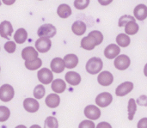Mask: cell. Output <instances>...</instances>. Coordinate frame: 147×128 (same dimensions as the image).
Wrapping results in <instances>:
<instances>
[{
	"label": "cell",
	"instance_id": "13",
	"mask_svg": "<svg viewBox=\"0 0 147 128\" xmlns=\"http://www.w3.org/2000/svg\"><path fill=\"white\" fill-rule=\"evenodd\" d=\"M120 52H121L120 46L115 45V44H110L105 48L104 55L107 59H113L120 54Z\"/></svg>",
	"mask_w": 147,
	"mask_h": 128
},
{
	"label": "cell",
	"instance_id": "1",
	"mask_svg": "<svg viewBox=\"0 0 147 128\" xmlns=\"http://www.w3.org/2000/svg\"><path fill=\"white\" fill-rule=\"evenodd\" d=\"M103 40V35L100 31L95 30V31H91L88 36L84 37L81 40V47L88 50V51H91L95 48L96 46L100 45Z\"/></svg>",
	"mask_w": 147,
	"mask_h": 128
},
{
	"label": "cell",
	"instance_id": "33",
	"mask_svg": "<svg viewBox=\"0 0 147 128\" xmlns=\"http://www.w3.org/2000/svg\"><path fill=\"white\" fill-rule=\"evenodd\" d=\"M131 21H135V18L133 17L132 15H122L119 20V24L118 25H119V27H123V26H126L127 23H128Z\"/></svg>",
	"mask_w": 147,
	"mask_h": 128
},
{
	"label": "cell",
	"instance_id": "42",
	"mask_svg": "<svg viewBox=\"0 0 147 128\" xmlns=\"http://www.w3.org/2000/svg\"><path fill=\"white\" fill-rule=\"evenodd\" d=\"M31 127H32V128H34V127H39V126H32Z\"/></svg>",
	"mask_w": 147,
	"mask_h": 128
},
{
	"label": "cell",
	"instance_id": "3",
	"mask_svg": "<svg viewBox=\"0 0 147 128\" xmlns=\"http://www.w3.org/2000/svg\"><path fill=\"white\" fill-rule=\"evenodd\" d=\"M56 28L53 24H43L41 25L37 31V34L39 37H47V38H52L56 34Z\"/></svg>",
	"mask_w": 147,
	"mask_h": 128
},
{
	"label": "cell",
	"instance_id": "15",
	"mask_svg": "<svg viewBox=\"0 0 147 128\" xmlns=\"http://www.w3.org/2000/svg\"><path fill=\"white\" fill-rule=\"evenodd\" d=\"M51 70L53 72L55 73H61L64 71L65 68V64L64 59H62L61 58H54L52 61H51Z\"/></svg>",
	"mask_w": 147,
	"mask_h": 128
},
{
	"label": "cell",
	"instance_id": "7",
	"mask_svg": "<svg viewBox=\"0 0 147 128\" xmlns=\"http://www.w3.org/2000/svg\"><path fill=\"white\" fill-rule=\"evenodd\" d=\"M113 101V96L109 92H103L99 94L96 98V103L98 107L106 108L110 105Z\"/></svg>",
	"mask_w": 147,
	"mask_h": 128
},
{
	"label": "cell",
	"instance_id": "43",
	"mask_svg": "<svg viewBox=\"0 0 147 128\" xmlns=\"http://www.w3.org/2000/svg\"><path fill=\"white\" fill-rule=\"evenodd\" d=\"M24 127L23 126H18V127Z\"/></svg>",
	"mask_w": 147,
	"mask_h": 128
},
{
	"label": "cell",
	"instance_id": "14",
	"mask_svg": "<svg viewBox=\"0 0 147 128\" xmlns=\"http://www.w3.org/2000/svg\"><path fill=\"white\" fill-rule=\"evenodd\" d=\"M24 109L28 113H35L39 110L40 104L34 98H27L23 102Z\"/></svg>",
	"mask_w": 147,
	"mask_h": 128
},
{
	"label": "cell",
	"instance_id": "32",
	"mask_svg": "<svg viewBox=\"0 0 147 128\" xmlns=\"http://www.w3.org/2000/svg\"><path fill=\"white\" fill-rule=\"evenodd\" d=\"M90 4V0H75L74 1V6L76 9L82 10L88 7Z\"/></svg>",
	"mask_w": 147,
	"mask_h": 128
},
{
	"label": "cell",
	"instance_id": "36",
	"mask_svg": "<svg viewBox=\"0 0 147 128\" xmlns=\"http://www.w3.org/2000/svg\"><path fill=\"white\" fill-rule=\"evenodd\" d=\"M137 103L140 106L147 107V96H141L137 99Z\"/></svg>",
	"mask_w": 147,
	"mask_h": 128
},
{
	"label": "cell",
	"instance_id": "40",
	"mask_svg": "<svg viewBox=\"0 0 147 128\" xmlns=\"http://www.w3.org/2000/svg\"><path fill=\"white\" fill-rule=\"evenodd\" d=\"M111 127V126L109 124L106 123V122H102V123L97 125V127Z\"/></svg>",
	"mask_w": 147,
	"mask_h": 128
},
{
	"label": "cell",
	"instance_id": "38",
	"mask_svg": "<svg viewBox=\"0 0 147 128\" xmlns=\"http://www.w3.org/2000/svg\"><path fill=\"white\" fill-rule=\"evenodd\" d=\"M98 2L102 5H109L113 2V0H98Z\"/></svg>",
	"mask_w": 147,
	"mask_h": 128
},
{
	"label": "cell",
	"instance_id": "41",
	"mask_svg": "<svg viewBox=\"0 0 147 128\" xmlns=\"http://www.w3.org/2000/svg\"><path fill=\"white\" fill-rule=\"evenodd\" d=\"M144 73H145V76L147 77V64L145 65V69H144Z\"/></svg>",
	"mask_w": 147,
	"mask_h": 128
},
{
	"label": "cell",
	"instance_id": "31",
	"mask_svg": "<svg viewBox=\"0 0 147 128\" xmlns=\"http://www.w3.org/2000/svg\"><path fill=\"white\" fill-rule=\"evenodd\" d=\"M44 127L47 128H57L59 127V123L55 117L49 116L46 119Z\"/></svg>",
	"mask_w": 147,
	"mask_h": 128
},
{
	"label": "cell",
	"instance_id": "8",
	"mask_svg": "<svg viewBox=\"0 0 147 128\" xmlns=\"http://www.w3.org/2000/svg\"><path fill=\"white\" fill-rule=\"evenodd\" d=\"M130 63H131V60H130L129 57L127 56L126 54L119 55L115 59V66L116 69H118L120 71L127 70L129 67Z\"/></svg>",
	"mask_w": 147,
	"mask_h": 128
},
{
	"label": "cell",
	"instance_id": "26",
	"mask_svg": "<svg viewBox=\"0 0 147 128\" xmlns=\"http://www.w3.org/2000/svg\"><path fill=\"white\" fill-rule=\"evenodd\" d=\"M116 42L120 46L127 47V46H128L130 45L131 40H130V37L128 36V34H120L116 37Z\"/></svg>",
	"mask_w": 147,
	"mask_h": 128
},
{
	"label": "cell",
	"instance_id": "37",
	"mask_svg": "<svg viewBox=\"0 0 147 128\" xmlns=\"http://www.w3.org/2000/svg\"><path fill=\"white\" fill-rule=\"evenodd\" d=\"M138 127L139 128H147V118L141 119L139 123H138Z\"/></svg>",
	"mask_w": 147,
	"mask_h": 128
},
{
	"label": "cell",
	"instance_id": "18",
	"mask_svg": "<svg viewBox=\"0 0 147 128\" xmlns=\"http://www.w3.org/2000/svg\"><path fill=\"white\" fill-rule=\"evenodd\" d=\"M134 17L139 21H144L147 18V6L145 4H139L135 7L134 10Z\"/></svg>",
	"mask_w": 147,
	"mask_h": 128
},
{
	"label": "cell",
	"instance_id": "25",
	"mask_svg": "<svg viewBox=\"0 0 147 128\" xmlns=\"http://www.w3.org/2000/svg\"><path fill=\"white\" fill-rule=\"evenodd\" d=\"M139 29H140V27L136 23L135 21H131L128 23H127V25L125 26V32L128 35H134L137 34Z\"/></svg>",
	"mask_w": 147,
	"mask_h": 128
},
{
	"label": "cell",
	"instance_id": "44",
	"mask_svg": "<svg viewBox=\"0 0 147 128\" xmlns=\"http://www.w3.org/2000/svg\"><path fill=\"white\" fill-rule=\"evenodd\" d=\"M1 4H2V3H1V0H0V6H1Z\"/></svg>",
	"mask_w": 147,
	"mask_h": 128
},
{
	"label": "cell",
	"instance_id": "4",
	"mask_svg": "<svg viewBox=\"0 0 147 128\" xmlns=\"http://www.w3.org/2000/svg\"><path fill=\"white\" fill-rule=\"evenodd\" d=\"M15 96V90L9 84H3L0 87V100L7 102L13 99Z\"/></svg>",
	"mask_w": 147,
	"mask_h": 128
},
{
	"label": "cell",
	"instance_id": "30",
	"mask_svg": "<svg viewBox=\"0 0 147 128\" xmlns=\"http://www.w3.org/2000/svg\"><path fill=\"white\" fill-rule=\"evenodd\" d=\"M10 115L9 109L5 106H0V122L6 121Z\"/></svg>",
	"mask_w": 147,
	"mask_h": 128
},
{
	"label": "cell",
	"instance_id": "10",
	"mask_svg": "<svg viewBox=\"0 0 147 128\" xmlns=\"http://www.w3.org/2000/svg\"><path fill=\"white\" fill-rule=\"evenodd\" d=\"M97 81L99 83V84H101L102 86H109L113 84L114 82V77L113 74L108 71L100 72L97 77Z\"/></svg>",
	"mask_w": 147,
	"mask_h": 128
},
{
	"label": "cell",
	"instance_id": "24",
	"mask_svg": "<svg viewBox=\"0 0 147 128\" xmlns=\"http://www.w3.org/2000/svg\"><path fill=\"white\" fill-rule=\"evenodd\" d=\"M28 38V33L24 28H18L15 34H14V40L18 44H22L27 40Z\"/></svg>",
	"mask_w": 147,
	"mask_h": 128
},
{
	"label": "cell",
	"instance_id": "5",
	"mask_svg": "<svg viewBox=\"0 0 147 128\" xmlns=\"http://www.w3.org/2000/svg\"><path fill=\"white\" fill-rule=\"evenodd\" d=\"M51 46H52V41L47 37H40L35 41V47L37 51L41 53H47L50 50Z\"/></svg>",
	"mask_w": 147,
	"mask_h": 128
},
{
	"label": "cell",
	"instance_id": "34",
	"mask_svg": "<svg viewBox=\"0 0 147 128\" xmlns=\"http://www.w3.org/2000/svg\"><path fill=\"white\" fill-rule=\"evenodd\" d=\"M16 45L15 42L13 41H8L4 44V49L7 53H15L16 51Z\"/></svg>",
	"mask_w": 147,
	"mask_h": 128
},
{
	"label": "cell",
	"instance_id": "21",
	"mask_svg": "<svg viewBox=\"0 0 147 128\" xmlns=\"http://www.w3.org/2000/svg\"><path fill=\"white\" fill-rule=\"evenodd\" d=\"M52 90L54 91V93H58V94H60V93H63L65 89H66V84L65 83L64 80L60 79V78H58V79H55L52 82Z\"/></svg>",
	"mask_w": 147,
	"mask_h": 128
},
{
	"label": "cell",
	"instance_id": "19",
	"mask_svg": "<svg viewBox=\"0 0 147 128\" xmlns=\"http://www.w3.org/2000/svg\"><path fill=\"white\" fill-rule=\"evenodd\" d=\"M47 106L50 108H55L59 107L60 103V97L58 96V94H50L47 96L45 101Z\"/></svg>",
	"mask_w": 147,
	"mask_h": 128
},
{
	"label": "cell",
	"instance_id": "6",
	"mask_svg": "<svg viewBox=\"0 0 147 128\" xmlns=\"http://www.w3.org/2000/svg\"><path fill=\"white\" fill-rule=\"evenodd\" d=\"M37 77H38V80L43 84H49L50 83L53 82V75L52 71H50L47 68L40 69L37 72Z\"/></svg>",
	"mask_w": 147,
	"mask_h": 128
},
{
	"label": "cell",
	"instance_id": "9",
	"mask_svg": "<svg viewBox=\"0 0 147 128\" xmlns=\"http://www.w3.org/2000/svg\"><path fill=\"white\" fill-rule=\"evenodd\" d=\"M84 115L90 120L96 121L101 117V110L98 107L94 105H89L84 108Z\"/></svg>",
	"mask_w": 147,
	"mask_h": 128
},
{
	"label": "cell",
	"instance_id": "23",
	"mask_svg": "<svg viewBox=\"0 0 147 128\" xmlns=\"http://www.w3.org/2000/svg\"><path fill=\"white\" fill-rule=\"evenodd\" d=\"M57 13H58L59 17H61V18H67V17H69L71 15L72 11H71V7L68 4L62 3V4H60L58 7Z\"/></svg>",
	"mask_w": 147,
	"mask_h": 128
},
{
	"label": "cell",
	"instance_id": "22",
	"mask_svg": "<svg viewBox=\"0 0 147 128\" xmlns=\"http://www.w3.org/2000/svg\"><path fill=\"white\" fill-rule=\"evenodd\" d=\"M71 30L77 35H83L86 31V24L82 21H76L71 26Z\"/></svg>",
	"mask_w": 147,
	"mask_h": 128
},
{
	"label": "cell",
	"instance_id": "39",
	"mask_svg": "<svg viewBox=\"0 0 147 128\" xmlns=\"http://www.w3.org/2000/svg\"><path fill=\"white\" fill-rule=\"evenodd\" d=\"M2 1L5 5H11L16 2V0H2Z\"/></svg>",
	"mask_w": 147,
	"mask_h": 128
},
{
	"label": "cell",
	"instance_id": "2",
	"mask_svg": "<svg viewBox=\"0 0 147 128\" xmlns=\"http://www.w3.org/2000/svg\"><path fill=\"white\" fill-rule=\"evenodd\" d=\"M103 67V63L100 58L93 57L90 59L86 64V71L90 74H97L99 73Z\"/></svg>",
	"mask_w": 147,
	"mask_h": 128
},
{
	"label": "cell",
	"instance_id": "17",
	"mask_svg": "<svg viewBox=\"0 0 147 128\" xmlns=\"http://www.w3.org/2000/svg\"><path fill=\"white\" fill-rule=\"evenodd\" d=\"M65 81L72 86H77L81 82V76L76 71H68L65 74Z\"/></svg>",
	"mask_w": 147,
	"mask_h": 128
},
{
	"label": "cell",
	"instance_id": "12",
	"mask_svg": "<svg viewBox=\"0 0 147 128\" xmlns=\"http://www.w3.org/2000/svg\"><path fill=\"white\" fill-rule=\"evenodd\" d=\"M134 89V84L132 82H125L120 84L115 90V94L117 96H124L129 94Z\"/></svg>",
	"mask_w": 147,
	"mask_h": 128
},
{
	"label": "cell",
	"instance_id": "29",
	"mask_svg": "<svg viewBox=\"0 0 147 128\" xmlns=\"http://www.w3.org/2000/svg\"><path fill=\"white\" fill-rule=\"evenodd\" d=\"M45 93H46V90H45V87L41 84H39V85H36L35 88L34 89V96L35 99H41L44 97L45 96Z\"/></svg>",
	"mask_w": 147,
	"mask_h": 128
},
{
	"label": "cell",
	"instance_id": "27",
	"mask_svg": "<svg viewBox=\"0 0 147 128\" xmlns=\"http://www.w3.org/2000/svg\"><path fill=\"white\" fill-rule=\"evenodd\" d=\"M42 65V61L39 58H36L33 60H30V61H25V66L28 70H30V71H34V70H37L39 69Z\"/></svg>",
	"mask_w": 147,
	"mask_h": 128
},
{
	"label": "cell",
	"instance_id": "20",
	"mask_svg": "<svg viewBox=\"0 0 147 128\" xmlns=\"http://www.w3.org/2000/svg\"><path fill=\"white\" fill-rule=\"evenodd\" d=\"M64 61L65 64V67L68 69L75 68L78 64V58L76 54H67L64 58Z\"/></svg>",
	"mask_w": 147,
	"mask_h": 128
},
{
	"label": "cell",
	"instance_id": "28",
	"mask_svg": "<svg viewBox=\"0 0 147 128\" xmlns=\"http://www.w3.org/2000/svg\"><path fill=\"white\" fill-rule=\"evenodd\" d=\"M136 110H137V104H136V102L131 98L129 99V102H128V107H127V111H128V119L129 121H132L134 117V115L136 113Z\"/></svg>",
	"mask_w": 147,
	"mask_h": 128
},
{
	"label": "cell",
	"instance_id": "16",
	"mask_svg": "<svg viewBox=\"0 0 147 128\" xmlns=\"http://www.w3.org/2000/svg\"><path fill=\"white\" fill-rule=\"evenodd\" d=\"M22 57L25 61H30L38 58V52L33 46H27L22 50Z\"/></svg>",
	"mask_w": 147,
	"mask_h": 128
},
{
	"label": "cell",
	"instance_id": "11",
	"mask_svg": "<svg viewBox=\"0 0 147 128\" xmlns=\"http://www.w3.org/2000/svg\"><path fill=\"white\" fill-rule=\"evenodd\" d=\"M13 33V26L9 21H3L0 23V36L9 39Z\"/></svg>",
	"mask_w": 147,
	"mask_h": 128
},
{
	"label": "cell",
	"instance_id": "35",
	"mask_svg": "<svg viewBox=\"0 0 147 128\" xmlns=\"http://www.w3.org/2000/svg\"><path fill=\"white\" fill-rule=\"evenodd\" d=\"M96 125L94 124V122L90 121H82L80 124H79V127L83 128V127H95Z\"/></svg>",
	"mask_w": 147,
	"mask_h": 128
}]
</instances>
